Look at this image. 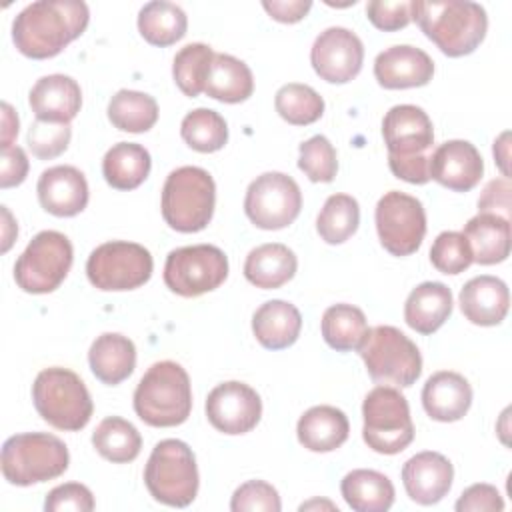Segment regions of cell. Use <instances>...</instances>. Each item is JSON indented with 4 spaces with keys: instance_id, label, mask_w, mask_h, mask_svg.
<instances>
[{
    "instance_id": "obj_1",
    "label": "cell",
    "mask_w": 512,
    "mask_h": 512,
    "mask_svg": "<svg viewBox=\"0 0 512 512\" xmlns=\"http://www.w3.org/2000/svg\"><path fill=\"white\" fill-rule=\"evenodd\" d=\"M90 10L82 0H38L12 22V42L20 54L46 60L60 54L88 26Z\"/></svg>"
},
{
    "instance_id": "obj_2",
    "label": "cell",
    "mask_w": 512,
    "mask_h": 512,
    "mask_svg": "<svg viewBox=\"0 0 512 512\" xmlns=\"http://www.w3.org/2000/svg\"><path fill=\"white\" fill-rule=\"evenodd\" d=\"M412 20L450 58L472 54L488 30L486 10L470 0H416Z\"/></svg>"
},
{
    "instance_id": "obj_3",
    "label": "cell",
    "mask_w": 512,
    "mask_h": 512,
    "mask_svg": "<svg viewBox=\"0 0 512 512\" xmlns=\"http://www.w3.org/2000/svg\"><path fill=\"white\" fill-rule=\"evenodd\" d=\"M192 410L188 372L172 360L152 364L134 390L136 416L154 428L180 426Z\"/></svg>"
},
{
    "instance_id": "obj_4",
    "label": "cell",
    "mask_w": 512,
    "mask_h": 512,
    "mask_svg": "<svg viewBox=\"0 0 512 512\" xmlns=\"http://www.w3.org/2000/svg\"><path fill=\"white\" fill-rule=\"evenodd\" d=\"M216 184L210 172L198 166H180L162 186V218L176 232H200L214 214Z\"/></svg>"
},
{
    "instance_id": "obj_5",
    "label": "cell",
    "mask_w": 512,
    "mask_h": 512,
    "mask_svg": "<svg viewBox=\"0 0 512 512\" xmlns=\"http://www.w3.org/2000/svg\"><path fill=\"white\" fill-rule=\"evenodd\" d=\"M68 464L66 444L48 432L14 434L2 444V474L14 486L54 480L68 470Z\"/></svg>"
},
{
    "instance_id": "obj_6",
    "label": "cell",
    "mask_w": 512,
    "mask_h": 512,
    "mask_svg": "<svg viewBox=\"0 0 512 512\" xmlns=\"http://www.w3.org/2000/svg\"><path fill=\"white\" fill-rule=\"evenodd\" d=\"M32 402L50 426L66 432L82 430L94 412L90 392L82 378L60 366L38 372L32 384Z\"/></svg>"
},
{
    "instance_id": "obj_7",
    "label": "cell",
    "mask_w": 512,
    "mask_h": 512,
    "mask_svg": "<svg viewBox=\"0 0 512 512\" xmlns=\"http://www.w3.org/2000/svg\"><path fill=\"white\" fill-rule=\"evenodd\" d=\"M144 484L156 502L186 508L198 494V466L192 448L176 438L160 440L144 468Z\"/></svg>"
},
{
    "instance_id": "obj_8",
    "label": "cell",
    "mask_w": 512,
    "mask_h": 512,
    "mask_svg": "<svg viewBox=\"0 0 512 512\" xmlns=\"http://www.w3.org/2000/svg\"><path fill=\"white\" fill-rule=\"evenodd\" d=\"M358 354L362 356L370 378L382 386H412L422 374V356L418 346L394 326L368 328Z\"/></svg>"
},
{
    "instance_id": "obj_9",
    "label": "cell",
    "mask_w": 512,
    "mask_h": 512,
    "mask_svg": "<svg viewBox=\"0 0 512 512\" xmlns=\"http://www.w3.org/2000/svg\"><path fill=\"white\" fill-rule=\"evenodd\" d=\"M362 438L378 454H398L414 440L406 396L392 386L372 388L362 404Z\"/></svg>"
},
{
    "instance_id": "obj_10",
    "label": "cell",
    "mask_w": 512,
    "mask_h": 512,
    "mask_svg": "<svg viewBox=\"0 0 512 512\" xmlns=\"http://www.w3.org/2000/svg\"><path fill=\"white\" fill-rule=\"evenodd\" d=\"M74 250L56 230L38 232L14 264V280L28 294L54 292L70 272Z\"/></svg>"
},
{
    "instance_id": "obj_11",
    "label": "cell",
    "mask_w": 512,
    "mask_h": 512,
    "mask_svg": "<svg viewBox=\"0 0 512 512\" xmlns=\"http://www.w3.org/2000/svg\"><path fill=\"white\" fill-rule=\"evenodd\" d=\"M154 260L148 248L136 242L112 240L94 248L86 262L90 284L104 292L134 290L152 276Z\"/></svg>"
},
{
    "instance_id": "obj_12",
    "label": "cell",
    "mask_w": 512,
    "mask_h": 512,
    "mask_svg": "<svg viewBox=\"0 0 512 512\" xmlns=\"http://www.w3.org/2000/svg\"><path fill=\"white\" fill-rule=\"evenodd\" d=\"M228 276L226 254L212 244L172 250L164 264V284L178 296L194 298L216 290Z\"/></svg>"
},
{
    "instance_id": "obj_13",
    "label": "cell",
    "mask_w": 512,
    "mask_h": 512,
    "mask_svg": "<svg viewBox=\"0 0 512 512\" xmlns=\"http://www.w3.org/2000/svg\"><path fill=\"white\" fill-rule=\"evenodd\" d=\"M302 208V192L296 180L284 172H264L256 176L244 196L248 220L262 230L290 226Z\"/></svg>"
},
{
    "instance_id": "obj_14",
    "label": "cell",
    "mask_w": 512,
    "mask_h": 512,
    "mask_svg": "<svg viewBox=\"0 0 512 512\" xmlns=\"http://www.w3.org/2000/svg\"><path fill=\"white\" fill-rule=\"evenodd\" d=\"M376 230L380 244L392 256L414 254L426 234V212L418 198L390 190L376 204Z\"/></svg>"
},
{
    "instance_id": "obj_15",
    "label": "cell",
    "mask_w": 512,
    "mask_h": 512,
    "mask_svg": "<svg viewBox=\"0 0 512 512\" xmlns=\"http://www.w3.org/2000/svg\"><path fill=\"white\" fill-rule=\"evenodd\" d=\"M314 72L330 84H346L356 78L364 62L362 40L348 28L332 26L320 32L310 50Z\"/></svg>"
},
{
    "instance_id": "obj_16",
    "label": "cell",
    "mask_w": 512,
    "mask_h": 512,
    "mask_svg": "<svg viewBox=\"0 0 512 512\" xmlns=\"http://www.w3.org/2000/svg\"><path fill=\"white\" fill-rule=\"evenodd\" d=\"M262 400L258 392L238 380L222 382L206 398L208 422L224 434H246L260 422Z\"/></svg>"
},
{
    "instance_id": "obj_17",
    "label": "cell",
    "mask_w": 512,
    "mask_h": 512,
    "mask_svg": "<svg viewBox=\"0 0 512 512\" xmlns=\"http://www.w3.org/2000/svg\"><path fill=\"white\" fill-rule=\"evenodd\" d=\"M382 136L388 148V158H430L434 128L430 116L420 106H392L382 120Z\"/></svg>"
},
{
    "instance_id": "obj_18",
    "label": "cell",
    "mask_w": 512,
    "mask_h": 512,
    "mask_svg": "<svg viewBox=\"0 0 512 512\" xmlns=\"http://www.w3.org/2000/svg\"><path fill=\"white\" fill-rule=\"evenodd\" d=\"M482 174V156L468 140H448L430 154V178L452 192L472 190Z\"/></svg>"
},
{
    "instance_id": "obj_19",
    "label": "cell",
    "mask_w": 512,
    "mask_h": 512,
    "mask_svg": "<svg viewBox=\"0 0 512 512\" xmlns=\"http://www.w3.org/2000/svg\"><path fill=\"white\" fill-rule=\"evenodd\" d=\"M374 76L386 90L418 88L432 80L434 62L424 50L410 44H398L376 56Z\"/></svg>"
},
{
    "instance_id": "obj_20",
    "label": "cell",
    "mask_w": 512,
    "mask_h": 512,
    "mask_svg": "<svg viewBox=\"0 0 512 512\" xmlns=\"http://www.w3.org/2000/svg\"><path fill=\"white\" fill-rule=\"evenodd\" d=\"M454 468L440 452H418L406 460L402 468V482L410 500L422 506L440 502L452 488Z\"/></svg>"
},
{
    "instance_id": "obj_21",
    "label": "cell",
    "mask_w": 512,
    "mask_h": 512,
    "mask_svg": "<svg viewBox=\"0 0 512 512\" xmlns=\"http://www.w3.org/2000/svg\"><path fill=\"white\" fill-rule=\"evenodd\" d=\"M40 206L58 218L80 214L88 204V182L74 166H52L36 184Z\"/></svg>"
},
{
    "instance_id": "obj_22",
    "label": "cell",
    "mask_w": 512,
    "mask_h": 512,
    "mask_svg": "<svg viewBox=\"0 0 512 512\" xmlns=\"http://www.w3.org/2000/svg\"><path fill=\"white\" fill-rule=\"evenodd\" d=\"M28 102L36 120L70 124L80 112L82 90L72 76L48 74L36 80L28 94Z\"/></svg>"
},
{
    "instance_id": "obj_23",
    "label": "cell",
    "mask_w": 512,
    "mask_h": 512,
    "mask_svg": "<svg viewBox=\"0 0 512 512\" xmlns=\"http://www.w3.org/2000/svg\"><path fill=\"white\" fill-rule=\"evenodd\" d=\"M472 404V386L452 370L432 374L422 388V406L432 420L456 422L464 418Z\"/></svg>"
},
{
    "instance_id": "obj_24",
    "label": "cell",
    "mask_w": 512,
    "mask_h": 512,
    "mask_svg": "<svg viewBox=\"0 0 512 512\" xmlns=\"http://www.w3.org/2000/svg\"><path fill=\"white\" fill-rule=\"evenodd\" d=\"M510 308L508 286L496 276H476L460 290V310L476 326L500 324Z\"/></svg>"
},
{
    "instance_id": "obj_25",
    "label": "cell",
    "mask_w": 512,
    "mask_h": 512,
    "mask_svg": "<svg viewBox=\"0 0 512 512\" xmlns=\"http://www.w3.org/2000/svg\"><path fill=\"white\" fill-rule=\"evenodd\" d=\"M350 424L346 414L328 404L308 408L296 426L298 442L310 452H332L348 440Z\"/></svg>"
},
{
    "instance_id": "obj_26",
    "label": "cell",
    "mask_w": 512,
    "mask_h": 512,
    "mask_svg": "<svg viewBox=\"0 0 512 512\" xmlns=\"http://www.w3.org/2000/svg\"><path fill=\"white\" fill-rule=\"evenodd\" d=\"M88 364L102 384L116 386L134 372L136 346L128 336L104 332L92 342L88 350Z\"/></svg>"
},
{
    "instance_id": "obj_27",
    "label": "cell",
    "mask_w": 512,
    "mask_h": 512,
    "mask_svg": "<svg viewBox=\"0 0 512 512\" xmlns=\"http://www.w3.org/2000/svg\"><path fill=\"white\" fill-rule=\"evenodd\" d=\"M298 270L296 254L278 242L256 246L244 260V276L262 290H274L294 278Z\"/></svg>"
},
{
    "instance_id": "obj_28",
    "label": "cell",
    "mask_w": 512,
    "mask_h": 512,
    "mask_svg": "<svg viewBox=\"0 0 512 512\" xmlns=\"http://www.w3.org/2000/svg\"><path fill=\"white\" fill-rule=\"evenodd\" d=\"M302 330L298 308L286 300H268L252 316V332L268 350L292 346Z\"/></svg>"
},
{
    "instance_id": "obj_29",
    "label": "cell",
    "mask_w": 512,
    "mask_h": 512,
    "mask_svg": "<svg viewBox=\"0 0 512 512\" xmlns=\"http://www.w3.org/2000/svg\"><path fill=\"white\" fill-rule=\"evenodd\" d=\"M452 314V292L442 282H422L406 298L404 320L418 334L436 332Z\"/></svg>"
},
{
    "instance_id": "obj_30",
    "label": "cell",
    "mask_w": 512,
    "mask_h": 512,
    "mask_svg": "<svg viewBox=\"0 0 512 512\" xmlns=\"http://www.w3.org/2000/svg\"><path fill=\"white\" fill-rule=\"evenodd\" d=\"M462 234L478 264L490 266L510 256V220L498 214L478 212L466 222Z\"/></svg>"
},
{
    "instance_id": "obj_31",
    "label": "cell",
    "mask_w": 512,
    "mask_h": 512,
    "mask_svg": "<svg viewBox=\"0 0 512 512\" xmlns=\"http://www.w3.org/2000/svg\"><path fill=\"white\" fill-rule=\"evenodd\" d=\"M252 92L254 76L248 64L230 54H214L204 84V94L218 102L238 104L248 100Z\"/></svg>"
},
{
    "instance_id": "obj_32",
    "label": "cell",
    "mask_w": 512,
    "mask_h": 512,
    "mask_svg": "<svg viewBox=\"0 0 512 512\" xmlns=\"http://www.w3.org/2000/svg\"><path fill=\"white\" fill-rule=\"evenodd\" d=\"M340 492L354 512H386L394 504V486L376 470L358 468L340 482Z\"/></svg>"
},
{
    "instance_id": "obj_33",
    "label": "cell",
    "mask_w": 512,
    "mask_h": 512,
    "mask_svg": "<svg viewBox=\"0 0 512 512\" xmlns=\"http://www.w3.org/2000/svg\"><path fill=\"white\" fill-rule=\"evenodd\" d=\"M150 152L136 142L114 144L102 160L104 180L116 190H134L150 174Z\"/></svg>"
},
{
    "instance_id": "obj_34",
    "label": "cell",
    "mask_w": 512,
    "mask_h": 512,
    "mask_svg": "<svg viewBox=\"0 0 512 512\" xmlns=\"http://www.w3.org/2000/svg\"><path fill=\"white\" fill-rule=\"evenodd\" d=\"M188 28L184 10L166 0H152L138 12V30L142 38L152 46H170L178 42Z\"/></svg>"
},
{
    "instance_id": "obj_35",
    "label": "cell",
    "mask_w": 512,
    "mask_h": 512,
    "mask_svg": "<svg viewBox=\"0 0 512 512\" xmlns=\"http://www.w3.org/2000/svg\"><path fill=\"white\" fill-rule=\"evenodd\" d=\"M320 328L324 342L338 352L358 350L368 332L364 312L352 304H334L326 308Z\"/></svg>"
},
{
    "instance_id": "obj_36",
    "label": "cell",
    "mask_w": 512,
    "mask_h": 512,
    "mask_svg": "<svg viewBox=\"0 0 512 512\" xmlns=\"http://www.w3.org/2000/svg\"><path fill=\"white\" fill-rule=\"evenodd\" d=\"M92 446L102 458L114 464H126L136 460L140 454L142 438L132 422L120 416H108L96 426L92 434Z\"/></svg>"
},
{
    "instance_id": "obj_37",
    "label": "cell",
    "mask_w": 512,
    "mask_h": 512,
    "mask_svg": "<svg viewBox=\"0 0 512 512\" xmlns=\"http://www.w3.org/2000/svg\"><path fill=\"white\" fill-rule=\"evenodd\" d=\"M108 120L122 132L140 134L156 124L158 104L150 94L124 88L110 98Z\"/></svg>"
},
{
    "instance_id": "obj_38",
    "label": "cell",
    "mask_w": 512,
    "mask_h": 512,
    "mask_svg": "<svg viewBox=\"0 0 512 512\" xmlns=\"http://www.w3.org/2000/svg\"><path fill=\"white\" fill-rule=\"evenodd\" d=\"M360 224V206L350 194H332L326 198L318 218L316 230L326 244L346 242Z\"/></svg>"
},
{
    "instance_id": "obj_39",
    "label": "cell",
    "mask_w": 512,
    "mask_h": 512,
    "mask_svg": "<svg viewBox=\"0 0 512 512\" xmlns=\"http://www.w3.org/2000/svg\"><path fill=\"white\" fill-rule=\"evenodd\" d=\"M180 136L192 150L210 154L228 142V124L216 110L196 108L182 118Z\"/></svg>"
},
{
    "instance_id": "obj_40",
    "label": "cell",
    "mask_w": 512,
    "mask_h": 512,
    "mask_svg": "<svg viewBox=\"0 0 512 512\" xmlns=\"http://www.w3.org/2000/svg\"><path fill=\"white\" fill-rule=\"evenodd\" d=\"M274 106L280 118L292 126L314 124L324 114L322 96L312 86L298 82H290L278 88L274 96Z\"/></svg>"
},
{
    "instance_id": "obj_41",
    "label": "cell",
    "mask_w": 512,
    "mask_h": 512,
    "mask_svg": "<svg viewBox=\"0 0 512 512\" xmlns=\"http://www.w3.org/2000/svg\"><path fill=\"white\" fill-rule=\"evenodd\" d=\"M214 54L216 52L202 42L186 44L176 52L174 64H172V76L182 94L196 98L200 92H204V84H206Z\"/></svg>"
},
{
    "instance_id": "obj_42",
    "label": "cell",
    "mask_w": 512,
    "mask_h": 512,
    "mask_svg": "<svg viewBox=\"0 0 512 512\" xmlns=\"http://www.w3.org/2000/svg\"><path fill=\"white\" fill-rule=\"evenodd\" d=\"M298 168L308 176L312 182H332L338 172V158L336 148L332 142L316 134L300 144V158Z\"/></svg>"
},
{
    "instance_id": "obj_43",
    "label": "cell",
    "mask_w": 512,
    "mask_h": 512,
    "mask_svg": "<svg viewBox=\"0 0 512 512\" xmlns=\"http://www.w3.org/2000/svg\"><path fill=\"white\" fill-rule=\"evenodd\" d=\"M430 262L442 274H460L474 262V258L464 234L446 230L436 236L430 248Z\"/></svg>"
},
{
    "instance_id": "obj_44",
    "label": "cell",
    "mask_w": 512,
    "mask_h": 512,
    "mask_svg": "<svg viewBox=\"0 0 512 512\" xmlns=\"http://www.w3.org/2000/svg\"><path fill=\"white\" fill-rule=\"evenodd\" d=\"M72 138L68 124H54L36 120L28 130V148L40 160H52L60 156Z\"/></svg>"
},
{
    "instance_id": "obj_45",
    "label": "cell",
    "mask_w": 512,
    "mask_h": 512,
    "mask_svg": "<svg viewBox=\"0 0 512 512\" xmlns=\"http://www.w3.org/2000/svg\"><path fill=\"white\" fill-rule=\"evenodd\" d=\"M282 502L276 488L264 480L240 484L230 500L232 512H280Z\"/></svg>"
},
{
    "instance_id": "obj_46",
    "label": "cell",
    "mask_w": 512,
    "mask_h": 512,
    "mask_svg": "<svg viewBox=\"0 0 512 512\" xmlns=\"http://www.w3.org/2000/svg\"><path fill=\"white\" fill-rule=\"evenodd\" d=\"M46 512H90L94 510V496L92 492L80 482H66L52 488L44 500Z\"/></svg>"
},
{
    "instance_id": "obj_47",
    "label": "cell",
    "mask_w": 512,
    "mask_h": 512,
    "mask_svg": "<svg viewBox=\"0 0 512 512\" xmlns=\"http://www.w3.org/2000/svg\"><path fill=\"white\" fill-rule=\"evenodd\" d=\"M368 20L384 32H396L412 22V2L372 0L366 4Z\"/></svg>"
},
{
    "instance_id": "obj_48",
    "label": "cell",
    "mask_w": 512,
    "mask_h": 512,
    "mask_svg": "<svg viewBox=\"0 0 512 512\" xmlns=\"http://www.w3.org/2000/svg\"><path fill=\"white\" fill-rule=\"evenodd\" d=\"M454 508L458 512H500L504 510V500L496 490V486L482 482V484L468 486L460 494Z\"/></svg>"
},
{
    "instance_id": "obj_49",
    "label": "cell",
    "mask_w": 512,
    "mask_h": 512,
    "mask_svg": "<svg viewBox=\"0 0 512 512\" xmlns=\"http://www.w3.org/2000/svg\"><path fill=\"white\" fill-rule=\"evenodd\" d=\"M510 192V178L490 180L478 198V212H490L510 220Z\"/></svg>"
},
{
    "instance_id": "obj_50",
    "label": "cell",
    "mask_w": 512,
    "mask_h": 512,
    "mask_svg": "<svg viewBox=\"0 0 512 512\" xmlns=\"http://www.w3.org/2000/svg\"><path fill=\"white\" fill-rule=\"evenodd\" d=\"M28 174V158L20 146L2 148L0 162V188H12L26 180Z\"/></svg>"
},
{
    "instance_id": "obj_51",
    "label": "cell",
    "mask_w": 512,
    "mask_h": 512,
    "mask_svg": "<svg viewBox=\"0 0 512 512\" xmlns=\"http://www.w3.org/2000/svg\"><path fill=\"white\" fill-rule=\"evenodd\" d=\"M262 8L278 22H284V24H294V22H300L302 18H306V14L310 12L312 8V2L310 0H264L262 2Z\"/></svg>"
},
{
    "instance_id": "obj_52",
    "label": "cell",
    "mask_w": 512,
    "mask_h": 512,
    "mask_svg": "<svg viewBox=\"0 0 512 512\" xmlns=\"http://www.w3.org/2000/svg\"><path fill=\"white\" fill-rule=\"evenodd\" d=\"M392 174L410 184H426L430 180V158H408L396 160L388 158Z\"/></svg>"
},
{
    "instance_id": "obj_53",
    "label": "cell",
    "mask_w": 512,
    "mask_h": 512,
    "mask_svg": "<svg viewBox=\"0 0 512 512\" xmlns=\"http://www.w3.org/2000/svg\"><path fill=\"white\" fill-rule=\"evenodd\" d=\"M18 136V116L8 102H2V148L14 146L12 140Z\"/></svg>"
},
{
    "instance_id": "obj_54",
    "label": "cell",
    "mask_w": 512,
    "mask_h": 512,
    "mask_svg": "<svg viewBox=\"0 0 512 512\" xmlns=\"http://www.w3.org/2000/svg\"><path fill=\"white\" fill-rule=\"evenodd\" d=\"M2 218H4V226H2V252H8V248L12 246L14 238L18 236V226L12 220V214L8 212L6 206H2Z\"/></svg>"
},
{
    "instance_id": "obj_55",
    "label": "cell",
    "mask_w": 512,
    "mask_h": 512,
    "mask_svg": "<svg viewBox=\"0 0 512 512\" xmlns=\"http://www.w3.org/2000/svg\"><path fill=\"white\" fill-rule=\"evenodd\" d=\"M508 138H510V134L502 132L500 138L494 142V158H496L504 178H508Z\"/></svg>"
}]
</instances>
